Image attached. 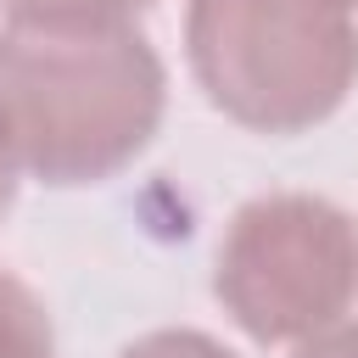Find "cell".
<instances>
[{"label":"cell","instance_id":"obj_1","mask_svg":"<svg viewBox=\"0 0 358 358\" xmlns=\"http://www.w3.org/2000/svg\"><path fill=\"white\" fill-rule=\"evenodd\" d=\"M168 101V73L134 17H6L0 106L22 173L95 185L129 168Z\"/></svg>","mask_w":358,"mask_h":358},{"label":"cell","instance_id":"obj_2","mask_svg":"<svg viewBox=\"0 0 358 358\" xmlns=\"http://www.w3.org/2000/svg\"><path fill=\"white\" fill-rule=\"evenodd\" d=\"M185 45L207 101L257 134H302L358 84L347 0H190Z\"/></svg>","mask_w":358,"mask_h":358},{"label":"cell","instance_id":"obj_3","mask_svg":"<svg viewBox=\"0 0 358 358\" xmlns=\"http://www.w3.org/2000/svg\"><path fill=\"white\" fill-rule=\"evenodd\" d=\"M218 302L252 341H308L358 291V235L324 196L280 190L246 201L218 241Z\"/></svg>","mask_w":358,"mask_h":358},{"label":"cell","instance_id":"obj_4","mask_svg":"<svg viewBox=\"0 0 358 358\" xmlns=\"http://www.w3.org/2000/svg\"><path fill=\"white\" fill-rule=\"evenodd\" d=\"M0 358H56L45 302L6 268H0Z\"/></svg>","mask_w":358,"mask_h":358},{"label":"cell","instance_id":"obj_5","mask_svg":"<svg viewBox=\"0 0 358 358\" xmlns=\"http://www.w3.org/2000/svg\"><path fill=\"white\" fill-rule=\"evenodd\" d=\"M117 358H235L224 341H213L207 330H151L140 341H129Z\"/></svg>","mask_w":358,"mask_h":358},{"label":"cell","instance_id":"obj_6","mask_svg":"<svg viewBox=\"0 0 358 358\" xmlns=\"http://www.w3.org/2000/svg\"><path fill=\"white\" fill-rule=\"evenodd\" d=\"M151 0H6V17H140Z\"/></svg>","mask_w":358,"mask_h":358},{"label":"cell","instance_id":"obj_7","mask_svg":"<svg viewBox=\"0 0 358 358\" xmlns=\"http://www.w3.org/2000/svg\"><path fill=\"white\" fill-rule=\"evenodd\" d=\"M291 358H358V324H330V330H319V336H308V341H296V352Z\"/></svg>","mask_w":358,"mask_h":358},{"label":"cell","instance_id":"obj_8","mask_svg":"<svg viewBox=\"0 0 358 358\" xmlns=\"http://www.w3.org/2000/svg\"><path fill=\"white\" fill-rule=\"evenodd\" d=\"M17 173H22V162H17L11 123H6V106H0V218H6V213H11V201H17Z\"/></svg>","mask_w":358,"mask_h":358},{"label":"cell","instance_id":"obj_9","mask_svg":"<svg viewBox=\"0 0 358 358\" xmlns=\"http://www.w3.org/2000/svg\"><path fill=\"white\" fill-rule=\"evenodd\" d=\"M347 6H358V0H347Z\"/></svg>","mask_w":358,"mask_h":358}]
</instances>
